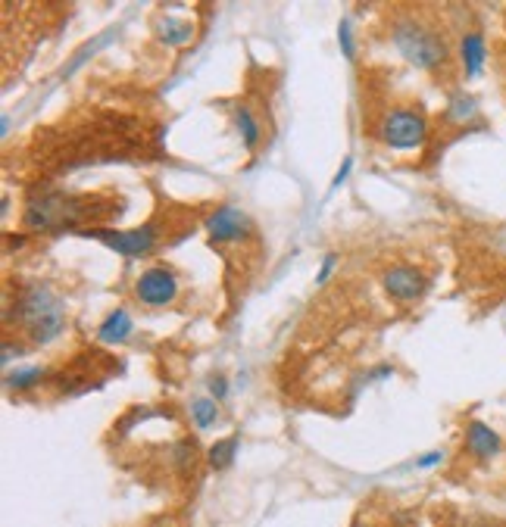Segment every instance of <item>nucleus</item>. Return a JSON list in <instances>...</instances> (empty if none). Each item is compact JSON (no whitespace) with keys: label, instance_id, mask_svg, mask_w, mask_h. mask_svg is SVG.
<instances>
[{"label":"nucleus","instance_id":"1","mask_svg":"<svg viewBox=\"0 0 506 527\" xmlns=\"http://www.w3.org/2000/svg\"><path fill=\"white\" fill-rule=\"evenodd\" d=\"M7 315H10L7 322L16 319L19 328L25 331V337H29L32 344H38V347L50 344V340H57L66 331V306L41 281H32V284L19 287L16 306Z\"/></svg>","mask_w":506,"mask_h":527},{"label":"nucleus","instance_id":"2","mask_svg":"<svg viewBox=\"0 0 506 527\" xmlns=\"http://www.w3.org/2000/svg\"><path fill=\"white\" fill-rule=\"evenodd\" d=\"M391 41L397 54L416 69L425 72H444L450 66V44L447 35L435 22L419 16H397L391 25Z\"/></svg>","mask_w":506,"mask_h":527},{"label":"nucleus","instance_id":"3","mask_svg":"<svg viewBox=\"0 0 506 527\" xmlns=\"http://www.w3.org/2000/svg\"><path fill=\"white\" fill-rule=\"evenodd\" d=\"M378 141L391 150H416L428 141V116L419 103H397L378 119Z\"/></svg>","mask_w":506,"mask_h":527},{"label":"nucleus","instance_id":"4","mask_svg":"<svg viewBox=\"0 0 506 527\" xmlns=\"http://www.w3.org/2000/svg\"><path fill=\"white\" fill-rule=\"evenodd\" d=\"M82 237H91V241H100L104 247H110L119 256H129V259H141L150 256L154 250H160L163 244V228L160 222H147L129 231H113V228H85Z\"/></svg>","mask_w":506,"mask_h":527},{"label":"nucleus","instance_id":"5","mask_svg":"<svg viewBox=\"0 0 506 527\" xmlns=\"http://www.w3.org/2000/svg\"><path fill=\"white\" fill-rule=\"evenodd\" d=\"M207 225V241L210 247H225V244H247L253 237V219L238 206H216L213 213L204 219Z\"/></svg>","mask_w":506,"mask_h":527},{"label":"nucleus","instance_id":"6","mask_svg":"<svg viewBox=\"0 0 506 527\" xmlns=\"http://www.w3.org/2000/svg\"><path fill=\"white\" fill-rule=\"evenodd\" d=\"M135 297L141 306H150V309H163V306H172L175 297H179V275H175L172 266H150L138 275L135 281Z\"/></svg>","mask_w":506,"mask_h":527},{"label":"nucleus","instance_id":"7","mask_svg":"<svg viewBox=\"0 0 506 527\" xmlns=\"http://www.w3.org/2000/svg\"><path fill=\"white\" fill-rule=\"evenodd\" d=\"M382 287H385V294L397 303H416L428 291V278H425L422 269L407 266V262H397V266L385 269Z\"/></svg>","mask_w":506,"mask_h":527},{"label":"nucleus","instance_id":"8","mask_svg":"<svg viewBox=\"0 0 506 527\" xmlns=\"http://www.w3.org/2000/svg\"><path fill=\"white\" fill-rule=\"evenodd\" d=\"M463 450L475 462H491L503 453V437L491 425H485L482 418H472L466 425V434H463Z\"/></svg>","mask_w":506,"mask_h":527},{"label":"nucleus","instance_id":"9","mask_svg":"<svg viewBox=\"0 0 506 527\" xmlns=\"http://www.w3.org/2000/svg\"><path fill=\"white\" fill-rule=\"evenodd\" d=\"M460 63H463V78L472 82L485 72V63H488V41L478 29H469L460 35Z\"/></svg>","mask_w":506,"mask_h":527},{"label":"nucleus","instance_id":"10","mask_svg":"<svg viewBox=\"0 0 506 527\" xmlns=\"http://www.w3.org/2000/svg\"><path fill=\"white\" fill-rule=\"evenodd\" d=\"M232 125L238 131V138L244 144V150L257 153L263 147V125H260V116L253 113L250 107H244V103H238V107L232 110Z\"/></svg>","mask_w":506,"mask_h":527},{"label":"nucleus","instance_id":"11","mask_svg":"<svg viewBox=\"0 0 506 527\" xmlns=\"http://www.w3.org/2000/svg\"><path fill=\"white\" fill-rule=\"evenodd\" d=\"M157 38L169 47H185L194 38V19L185 16H160L157 19Z\"/></svg>","mask_w":506,"mask_h":527},{"label":"nucleus","instance_id":"12","mask_svg":"<svg viewBox=\"0 0 506 527\" xmlns=\"http://www.w3.org/2000/svg\"><path fill=\"white\" fill-rule=\"evenodd\" d=\"M135 331V322H132V315L125 312V309H113L104 325L97 328V340L100 344H122V340H129Z\"/></svg>","mask_w":506,"mask_h":527},{"label":"nucleus","instance_id":"13","mask_svg":"<svg viewBox=\"0 0 506 527\" xmlns=\"http://www.w3.org/2000/svg\"><path fill=\"white\" fill-rule=\"evenodd\" d=\"M238 446H241V434H229V437H222L210 446V453H207V462L213 471H225V468H232L235 465V456H238Z\"/></svg>","mask_w":506,"mask_h":527},{"label":"nucleus","instance_id":"14","mask_svg":"<svg viewBox=\"0 0 506 527\" xmlns=\"http://www.w3.org/2000/svg\"><path fill=\"white\" fill-rule=\"evenodd\" d=\"M447 122H472L478 119V100L466 91H453L450 100H447V113H444Z\"/></svg>","mask_w":506,"mask_h":527},{"label":"nucleus","instance_id":"15","mask_svg":"<svg viewBox=\"0 0 506 527\" xmlns=\"http://www.w3.org/2000/svg\"><path fill=\"white\" fill-rule=\"evenodd\" d=\"M44 378H47L44 368H41V365H32V368H16V372H10V375L4 378V384H7L10 390H16V393H25V390H35Z\"/></svg>","mask_w":506,"mask_h":527},{"label":"nucleus","instance_id":"16","mask_svg":"<svg viewBox=\"0 0 506 527\" xmlns=\"http://www.w3.org/2000/svg\"><path fill=\"white\" fill-rule=\"evenodd\" d=\"M191 421H194L197 431L213 428L216 421H219V403H216L213 397H197V400L191 403Z\"/></svg>","mask_w":506,"mask_h":527},{"label":"nucleus","instance_id":"17","mask_svg":"<svg viewBox=\"0 0 506 527\" xmlns=\"http://www.w3.org/2000/svg\"><path fill=\"white\" fill-rule=\"evenodd\" d=\"M338 44H341V54L347 60H353V29H350V19H341V25H338Z\"/></svg>","mask_w":506,"mask_h":527},{"label":"nucleus","instance_id":"18","mask_svg":"<svg viewBox=\"0 0 506 527\" xmlns=\"http://www.w3.org/2000/svg\"><path fill=\"white\" fill-rule=\"evenodd\" d=\"M207 390H210V397H213L216 403L225 400V397H229V378H225V375H210Z\"/></svg>","mask_w":506,"mask_h":527},{"label":"nucleus","instance_id":"19","mask_svg":"<svg viewBox=\"0 0 506 527\" xmlns=\"http://www.w3.org/2000/svg\"><path fill=\"white\" fill-rule=\"evenodd\" d=\"M350 169H353V156H344V163H341V169L335 172V178H332V184H328V191H338L341 188V184L347 181V175H350Z\"/></svg>","mask_w":506,"mask_h":527},{"label":"nucleus","instance_id":"20","mask_svg":"<svg viewBox=\"0 0 506 527\" xmlns=\"http://www.w3.org/2000/svg\"><path fill=\"white\" fill-rule=\"evenodd\" d=\"M335 266H338V256H335V253H328V256L322 259V269H319V275H316V284H325L328 275L335 272Z\"/></svg>","mask_w":506,"mask_h":527},{"label":"nucleus","instance_id":"21","mask_svg":"<svg viewBox=\"0 0 506 527\" xmlns=\"http://www.w3.org/2000/svg\"><path fill=\"white\" fill-rule=\"evenodd\" d=\"M441 462H444V453H441V450H432V453H425V456L416 459V468H435V465H441Z\"/></svg>","mask_w":506,"mask_h":527},{"label":"nucleus","instance_id":"22","mask_svg":"<svg viewBox=\"0 0 506 527\" xmlns=\"http://www.w3.org/2000/svg\"><path fill=\"white\" fill-rule=\"evenodd\" d=\"M391 375H394V368H391V365H378L375 372L366 375V381H382V378H391Z\"/></svg>","mask_w":506,"mask_h":527},{"label":"nucleus","instance_id":"23","mask_svg":"<svg viewBox=\"0 0 506 527\" xmlns=\"http://www.w3.org/2000/svg\"><path fill=\"white\" fill-rule=\"evenodd\" d=\"M19 353H22V347H13V340H4V356L0 359H4V365H10L13 356H19Z\"/></svg>","mask_w":506,"mask_h":527}]
</instances>
